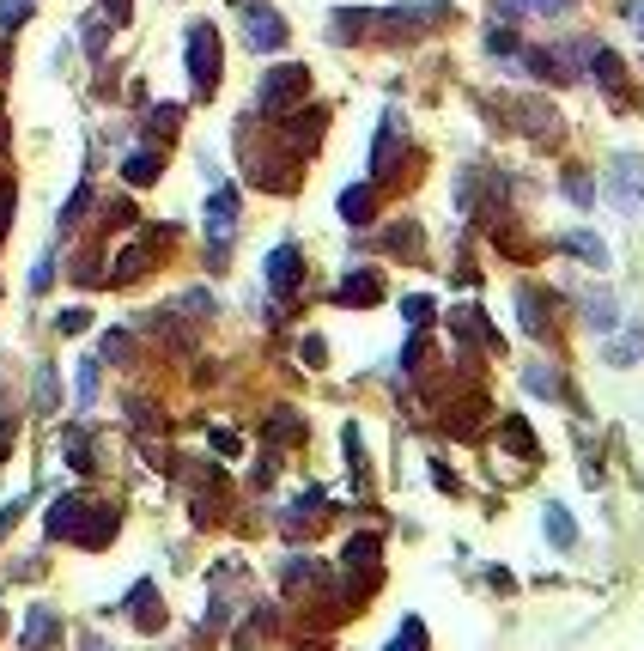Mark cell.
I'll list each match as a JSON object with an SVG mask.
<instances>
[{"mask_svg":"<svg viewBox=\"0 0 644 651\" xmlns=\"http://www.w3.org/2000/svg\"><path fill=\"white\" fill-rule=\"evenodd\" d=\"M535 7H547V13H572L578 0H535Z\"/></svg>","mask_w":644,"mask_h":651,"instance_id":"51","label":"cell"},{"mask_svg":"<svg viewBox=\"0 0 644 651\" xmlns=\"http://www.w3.org/2000/svg\"><path fill=\"white\" fill-rule=\"evenodd\" d=\"M104 19H110V25H128V19H134V0H104Z\"/></svg>","mask_w":644,"mask_h":651,"instance_id":"44","label":"cell"},{"mask_svg":"<svg viewBox=\"0 0 644 651\" xmlns=\"http://www.w3.org/2000/svg\"><path fill=\"white\" fill-rule=\"evenodd\" d=\"M371 25H377V13H371V7H341V13L329 19V43H353V37H371Z\"/></svg>","mask_w":644,"mask_h":651,"instance_id":"11","label":"cell"},{"mask_svg":"<svg viewBox=\"0 0 644 651\" xmlns=\"http://www.w3.org/2000/svg\"><path fill=\"white\" fill-rule=\"evenodd\" d=\"M86 323H92V311H79V305H67V311L55 317V329H61V335H86Z\"/></svg>","mask_w":644,"mask_h":651,"instance_id":"39","label":"cell"},{"mask_svg":"<svg viewBox=\"0 0 644 651\" xmlns=\"http://www.w3.org/2000/svg\"><path fill=\"white\" fill-rule=\"evenodd\" d=\"M86 207H92V183H79V189L67 195V207H61V220H55V226H61V232H73L79 220H86Z\"/></svg>","mask_w":644,"mask_h":651,"instance_id":"31","label":"cell"},{"mask_svg":"<svg viewBox=\"0 0 644 651\" xmlns=\"http://www.w3.org/2000/svg\"><path fill=\"white\" fill-rule=\"evenodd\" d=\"M304 92H310V67L280 61V67H268L262 86H256V110H262V116H280V110H292Z\"/></svg>","mask_w":644,"mask_h":651,"instance_id":"2","label":"cell"},{"mask_svg":"<svg viewBox=\"0 0 644 651\" xmlns=\"http://www.w3.org/2000/svg\"><path fill=\"white\" fill-rule=\"evenodd\" d=\"M316 578H322V566H316V560H304V554H298V560H292V566H286V591H304V585H316Z\"/></svg>","mask_w":644,"mask_h":651,"instance_id":"36","label":"cell"},{"mask_svg":"<svg viewBox=\"0 0 644 651\" xmlns=\"http://www.w3.org/2000/svg\"><path fill=\"white\" fill-rule=\"evenodd\" d=\"M79 49H86L92 61H104V49H110V19H104V13H86V19H79Z\"/></svg>","mask_w":644,"mask_h":651,"instance_id":"20","label":"cell"},{"mask_svg":"<svg viewBox=\"0 0 644 651\" xmlns=\"http://www.w3.org/2000/svg\"><path fill=\"white\" fill-rule=\"evenodd\" d=\"M165 238H171V232H152V238H140V244H128V250L116 256V268H110L104 280H110V286H128V280H140V274L152 268V250H158V244H165Z\"/></svg>","mask_w":644,"mask_h":651,"instance_id":"7","label":"cell"},{"mask_svg":"<svg viewBox=\"0 0 644 651\" xmlns=\"http://www.w3.org/2000/svg\"><path fill=\"white\" fill-rule=\"evenodd\" d=\"M493 13H499V19H517V13H523V0H493Z\"/></svg>","mask_w":644,"mask_h":651,"instance_id":"50","label":"cell"},{"mask_svg":"<svg viewBox=\"0 0 644 651\" xmlns=\"http://www.w3.org/2000/svg\"><path fill=\"white\" fill-rule=\"evenodd\" d=\"M487 49H493V55H511V49H517V37H511V31H487Z\"/></svg>","mask_w":644,"mask_h":651,"instance_id":"47","label":"cell"},{"mask_svg":"<svg viewBox=\"0 0 644 651\" xmlns=\"http://www.w3.org/2000/svg\"><path fill=\"white\" fill-rule=\"evenodd\" d=\"M262 274H268V293H298V280H304V256H298V244H274L268 250V262H262Z\"/></svg>","mask_w":644,"mask_h":651,"instance_id":"5","label":"cell"},{"mask_svg":"<svg viewBox=\"0 0 644 651\" xmlns=\"http://www.w3.org/2000/svg\"><path fill=\"white\" fill-rule=\"evenodd\" d=\"M268 439H274V445H298V439H304V420H298L292 408H274V420H268Z\"/></svg>","mask_w":644,"mask_h":651,"instance_id":"29","label":"cell"},{"mask_svg":"<svg viewBox=\"0 0 644 651\" xmlns=\"http://www.w3.org/2000/svg\"><path fill=\"white\" fill-rule=\"evenodd\" d=\"M31 396H37V408H43V414H55V402H61V378H55V366H43V372H37V390H31Z\"/></svg>","mask_w":644,"mask_h":651,"instance_id":"34","label":"cell"},{"mask_svg":"<svg viewBox=\"0 0 644 651\" xmlns=\"http://www.w3.org/2000/svg\"><path fill=\"white\" fill-rule=\"evenodd\" d=\"M73 390H79V408H92V396H98V359H79Z\"/></svg>","mask_w":644,"mask_h":651,"instance_id":"35","label":"cell"},{"mask_svg":"<svg viewBox=\"0 0 644 651\" xmlns=\"http://www.w3.org/2000/svg\"><path fill=\"white\" fill-rule=\"evenodd\" d=\"M128 353H134V335L128 329H110L104 335V359H128Z\"/></svg>","mask_w":644,"mask_h":651,"instance_id":"41","label":"cell"},{"mask_svg":"<svg viewBox=\"0 0 644 651\" xmlns=\"http://www.w3.org/2000/svg\"><path fill=\"white\" fill-rule=\"evenodd\" d=\"M177 122H183V104H152V110H146V134H152V140H171Z\"/></svg>","mask_w":644,"mask_h":651,"instance_id":"28","label":"cell"},{"mask_svg":"<svg viewBox=\"0 0 644 651\" xmlns=\"http://www.w3.org/2000/svg\"><path fill=\"white\" fill-rule=\"evenodd\" d=\"M19 639H25V645H49V639H61V621H55V609H31Z\"/></svg>","mask_w":644,"mask_h":651,"instance_id":"23","label":"cell"},{"mask_svg":"<svg viewBox=\"0 0 644 651\" xmlns=\"http://www.w3.org/2000/svg\"><path fill=\"white\" fill-rule=\"evenodd\" d=\"M116 524H122V518H116V505H86L67 542H79V548H104V542H116Z\"/></svg>","mask_w":644,"mask_h":651,"instance_id":"6","label":"cell"},{"mask_svg":"<svg viewBox=\"0 0 644 651\" xmlns=\"http://www.w3.org/2000/svg\"><path fill=\"white\" fill-rule=\"evenodd\" d=\"M559 189H566V201H572V207H596V183H590V171H584V165H572L566 177H559Z\"/></svg>","mask_w":644,"mask_h":651,"instance_id":"26","label":"cell"},{"mask_svg":"<svg viewBox=\"0 0 644 651\" xmlns=\"http://www.w3.org/2000/svg\"><path fill=\"white\" fill-rule=\"evenodd\" d=\"M25 13H31V0H7V7H0V31H19Z\"/></svg>","mask_w":644,"mask_h":651,"instance_id":"42","label":"cell"},{"mask_svg":"<svg viewBox=\"0 0 644 651\" xmlns=\"http://www.w3.org/2000/svg\"><path fill=\"white\" fill-rule=\"evenodd\" d=\"M104 220H110V226H134V207H128V201H110Z\"/></svg>","mask_w":644,"mask_h":651,"instance_id":"45","label":"cell"},{"mask_svg":"<svg viewBox=\"0 0 644 651\" xmlns=\"http://www.w3.org/2000/svg\"><path fill=\"white\" fill-rule=\"evenodd\" d=\"M523 67H529L535 80H566V67H559V55H547V49H529V55H523Z\"/></svg>","mask_w":644,"mask_h":651,"instance_id":"33","label":"cell"},{"mask_svg":"<svg viewBox=\"0 0 644 651\" xmlns=\"http://www.w3.org/2000/svg\"><path fill=\"white\" fill-rule=\"evenodd\" d=\"M335 299H341V305H377V299H383V280H377V268H353V274L335 286Z\"/></svg>","mask_w":644,"mask_h":651,"instance_id":"10","label":"cell"},{"mask_svg":"<svg viewBox=\"0 0 644 651\" xmlns=\"http://www.w3.org/2000/svg\"><path fill=\"white\" fill-rule=\"evenodd\" d=\"M158 171H165V159H158L152 147H134V153L122 159V183H134V189H152Z\"/></svg>","mask_w":644,"mask_h":651,"instance_id":"13","label":"cell"},{"mask_svg":"<svg viewBox=\"0 0 644 651\" xmlns=\"http://www.w3.org/2000/svg\"><path fill=\"white\" fill-rule=\"evenodd\" d=\"M316 505H322V493H316V487H310V493H298V499L286 505V530H304V524L316 518Z\"/></svg>","mask_w":644,"mask_h":651,"instance_id":"32","label":"cell"},{"mask_svg":"<svg viewBox=\"0 0 644 651\" xmlns=\"http://www.w3.org/2000/svg\"><path fill=\"white\" fill-rule=\"evenodd\" d=\"M450 329H456V335H474V341H499V335H493V323H487V311H480V305H462V311L450 317Z\"/></svg>","mask_w":644,"mask_h":651,"instance_id":"24","label":"cell"},{"mask_svg":"<svg viewBox=\"0 0 644 651\" xmlns=\"http://www.w3.org/2000/svg\"><path fill=\"white\" fill-rule=\"evenodd\" d=\"M183 61H189V92L195 98H213L219 92V31L207 25V19H195L189 25V37H183Z\"/></svg>","mask_w":644,"mask_h":651,"instance_id":"1","label":"cell"},{"mask_svg":"<svg viewBox=\"0 0 644 651\" xmlns=\"http://www.w3.org/2000/svg\"><path fill=\"white\" fill-rule=\"evenodd\" d=\"M128 615H134L146 633H158V627H165V615H158V591H152V578H140V585L128 591Z\"/></svg>","mask_w":644,"mask_h":651,"instance_id":"15","label":"cell"},{"mask_svg":"<svg viewBox=\"0 0 644 651\" xmlns=\"http://www.w3.org/2000/svg\"><path fill=\"white\" fill-rule=\"evenodd\" d=\"M244 37L256 43V49H286V19L274 13V7H256V0H250V13H244Z\"/></svg>","mask_w":644,"mask_h":651,"instance_id":"8","label":"cell"},{"mask_svg":"<svg viewBox=\"0 0 644 651\" xmlns=\"http://www.w3.org/2000/svg\"><path fill=\"white\" fill-rule=\"evenodd\" d=\"M79 512H86V499H79V493H61L55 505H49V518H43V536H73V524H79Z\"/></svg>","mask_w":644,"mask_h":651,"instance_id":"12","label":"cell"},{"mask_svg":"<svg viewBox=\"0 0 644 651\" xmlns=\"http://www.w3.org/2000/svg\"><path fill=\"white\" fill-rule=\"evenodd\" d=\"M371 213H377V195H371L365 183L341 189V220H347V226H371Z\"/></svg>","mask_w":644,"mask_h":651,"instance_id":"17","label":"cell"},{"mask_svg":"<svg viewBox=\"0 0 644 651\" xmlns=\"http://www.w3.org/2000/svg\"><path fill=\"white\" fill-rule=\"evenodd\" d=\"M19 512H25V499H13V505H0V536H7V530L19 524Z\"/></svg>","mask_w":644,"mask_h":651,"instance_id":"48","label":"cell"},{"mask_svg":"<svg viewBox=\"0 0 644 651\" xmlns=\"http://www.w3.org/2000/svg\"><path fill=\"white\" fill-rule=\"evenodd\" d=\"M584 67L596 74V86H602L608 98H620V55H614V49H596V43H590V49H584Z\"/></svg>","mask_w":644,"mask_h":651,"instance_id":"14","label":"cell"},{"mask_svg":"<svg viewBox=\"0 0 644 651\" xmlns=\"http://www.w3.org/2000/svg\"><path fill=\"white\" fill-rule=\"evenodd\" d=\"M213 451L219 457H237V432H213Z\"/></svg>","mask_w":644,"mask_h":651,"instance_id":"49","label":"cell"},{"mask_svg":"<svg viewBox=\"0 0 644 651\" xmlns=\"http://www.w3.org/2000/svg\"><path fill=\"white\" fill-rule=\"evenodd\" d=\"M401 317H408V329H426V323H432V299H426V293L401 299Z\"/></svg>","mask_w":644,"mask_h":651,"instance_id":"37","label":"cell"},{"mask_svg":"<svg viewBox=\"0 0 644 651\" xmlns=\"http://www.w3.org/2000/svg\"><path fill=\"white\" fill-rule=\"evenodd\" d=\"M316 134H322V110H298L286 128H280V140H292V153H304V147H316Z\"/></svg>","mask_w":644,"mask_h":651,"instance_id":"18","label":"cell"},{"mask_svg":"<svg viewBox=\"0 0 644 651\" xmlns=\"http://www.w3.org/2000/svg\"><path fill=\"white\" fill-rule=\"evenodd\" d=\"M517 311H523V329H529V335H541V329H547V317H541V311H547L541 286H517Z\"/></svg>","mask_w":644,"mask_h":651,"instance_id":"25","label":"cell"},{"mask_svg":"<svg viewBox=\"0 0 644 651\" xmlns=\"http://www.w3.org/2000/svg\"><path fill=\"white\" fill-rule=\"evenodd\" d=\"M13 201H19L13 177H0V238H7V226H13Z\"/></svg>","mask_w":644,"mask_h":651,"instance_id":"40","label":"cell"},{"mask_svg":"<svg viewBox=\"0 0 644 651\" xmlns=\"http://www.w3.org/2000/svg\"><path fill=\"white\" fill-rule=\"evenodd\" d=\"M541 530H547V542H559V548H578V524H572L566 505H547V512H541Z\"/></svg>","mask_w":644,"mask_h":651,"instance_id":"21","label":"cell"},{"mask_svg":"<svg viewBox=\"0 0 644 651\" xmlns=\"http://www.w3.org/2000/svg\"><path fill=\"white\" fill-rule=\"evenodd\" d=\"M559 244H566V250H578V256L590 262V268H608V244H602L596 232H566Z\"/></svg>","mask_w":644,"mask_h":651,"instance_id":"27","label":"cell"},{"mask_svg":"<svg viewBox=\"0 0 644 651\" xmlns=\"http://www.w3.org/2000/svg\"><path fill=\"white\" fill-rule=\"evenodd\" d=\"M608 201H614L620 213H638V207H644V159H620V165L608 171Z\"/></svg>","mask_w":644,"mask_h":651,"instance_id":"4","label":"cell"},{"mask_svg":"<svg viewBox=\"0 0 644 651\" xmlns=\"http://www.w3.org/2000/svg\"><path fill=\"white\" fill-rule=\"evenodd\" d=\"M237 207H244V195H237L231 183H219V189L207 195V244H231V232H237Z\"/></svg>","mask_w":644,"mask_h":651,"instance_id":"3","label":"cell"},{"mask_svg":"<svg viewBox=\"0 0 644 651\" xmlns=\"http://www.w3.org/2000/svg\"><path fill=\"white\" fill-rule=\"evenodd\" d=\"M395 645H426V627H420V621H401V633H395Z\"/></svg>","mask_w":644,"mask_h":651,"instance_id":"46","label":"cell"},{"mask_svg":"<svg viewBox=\"0 0 644 651\" xmlns=\"http://www.w3.org/2000/svg\"><path fill=\"white\" fill-rule=\"evenodd\" d=\"M49 280H55V256H37V268H31V293H43Z\"/></svg>","mask_w":644,"mask_h":651,"instance_id":"43","label":"cell"},{"mask_svg":"<svg viewBox=\"0 0 644 651\" xmlns=\"http://www.w3.org/2000/svg\"><path fill=\"white\" fill-rule=\"evenodd\" d=\"M523 384H529L535 396H553V390H559V378H553L547 366H523Z\"/></svg>","mask_w":644,"mask_h":651,"instance_id":"38","label":"cell"},{"mask_svg":"<svg viewBox=\"0 0 644 651\" xmlns=\"http://www.w3.org/2000/svg\"><path fill=\"white\" fill-rule=\"evenodd\" d=\"M499 439H505V445H511V451H517L523 463H535V457H541V451H535V432H529V420H523V414H505Z\"/></svg>","mask_w":644,"mask_h":651,"instance_id":"19","label":"cell"},{"mask_svg":"<svg viewBox=\"0 0 644 651\" xmlns=\"http://www.w3.org/2000/svg\"><path fill=\"white\" fill-rule=\"evenodd\" d=\"M584 323H590L596 335H608V329L620 323V317H614V299H608V293H590V299H584Z\"/></svg>","mask_w":644,"mask_h":651,"instance_id":"30","label":"cell"},{"mask_svg":"<svg viewBox=\"0 0 644 651\" xmlns=\"http://www.w3.org/2000/svg\"><path fill=\"white\" fill-rule=\"evenodd\" d=\"M341 566L371 578V572H377V536H353V542H347V554H341Z\"/></svg>","mask_w":644,"mask_h":651,"instance_id":"22","label":"cell"},{"mask_svg":"<svg viewBox=\"0 0 644 651\" xmlns=\"http://www.w3.org/2000/svg\"><path fill=\"white\" fill-rule=\"evenodd\" d=\"M395 134H401V122L395 116H383V128H377V147H371V177L383 183V177H395L389 165H395Z\"/></svg>","mask_w":644,"mask_h":651,"instance_id":"16","label":"cell"},{"mask_svg":"<svg viewBox=\"0 0 644 651\" xmlns=\"http://www.w3.org/2000/svg\"><path fill=\"white\" fill-rule=\"evenodd\" d=\"M61 457H67L73 475H92V469H98V445H92V432H86V426H67V432H61Z\"/></svg>","mask_w":644,"mask_h":651,"instance_id":"9","label":"cell"}]
</instances>
